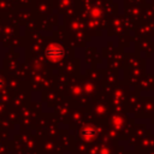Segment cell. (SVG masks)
<instances>
[{"label": "cell", "mask_w": 154, "mask_h": 154, "mask_svg": "<svg viewBox=\"0 0 154 154\" xmlns=\"http://www.w3.org/2000/svg\"><path fill=\"white\" fill-rule=\"evenodd\" d=\"M94 134H95V130H94V128H84L83 129V131H82V135L83 136H94Z\"/></svg>", "instance_id": "1"}]
</instances>
